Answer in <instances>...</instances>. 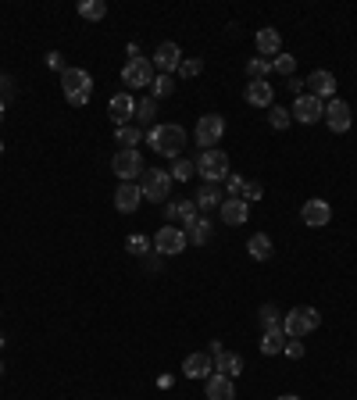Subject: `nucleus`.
<instances>
[{
  "mask_svg": "<svg viewBox=\"0 0 357 400\" xmlns=\"http://www.w3.org/2000/svg\"><path fill=\"white\" fill-rule=\"evenodd\" d=\"M147 143L161 157H178V150L186 147V133H183V126H178V122H161V126H150Z\"/></svg>",
  "mask_w": 357,
  "mask_h": 400,
  "instance_id": "1",
  "label": "nucleus"
},
{
  "mask_svg": "<svg viewBox=\"0 0 357 400\" xmlns=\"http://www.w3.org/2000/svg\"><path fill=\"white\" fill-rule=\"evenodd\" d=\"M61 86L72 107H86L90 93H93V75L86 68H61Z\"/></svg>",
  "mask_w": 357,
  "mask_h": 400,
  "instance_id": "2",
  "label": "nucleus"
},
{
  "mask_svg": "<svg viewBox=\"0 0 357 400\" xmlns=\"http://www.w3.org/2000/svg\"><path fill=\"white\" fill-rule=\"evenodd\" d=\"M322 325V315L315 311V308H293L286 318H282V332L289 336V339H301V336H308V332H315Z\"/></svg>",
  "mask_w": 357,
  "mask_h": 400,
  "instance_id": "3",
  "label": "nucleus"
},
{
  "mask_svg": "<svg viewBox=\"0 0 357 400\" xmlns=\"http://www.w3.org/2000/svg\"><path fill=\"white\" fill-rule=\"evenodd\" d=\"M197 176H204V183L229 179V154L225 150H204L200 161H197Z\"/></svg>",
  "mask_w": 357,
  "mask_h": 400,
  "instance_id": "4",
  "label": "nucleus"
},
{
  "mask_svg": "<svg viewBox=\"0 0 357 400\" xmlns=\"http://www.w3.org/2000/svg\"><path fill=\"white\" fill-rule=\"evenodd\" d=\"M111 168H114V176L122 179V183H133V179H140L143 171H147V164H143V154H140V150H118V154H114V161H111Z\"/></svg>",
  "mask_w": 357,
  "mask_h": 400,
  "instance_id": "5",
  "label": "nucleus"
},
{
  "mask_svg": "<svg viewBox=\"0 0 357 400\" xmlns=\"http://www.w3.org/2000/svg\"><path fill=\"white\" fill-rule=\"evenodd\" d=\"M293 119L301 122V126H315L318 119H325V100H318V97H311V93H301L293 100Z\"/></svg>",
  "mask_w": 357,
  "mask_h": 400,
  "instance_id": "6",
  "label": "nucleus"
},
{
  "mask_svg": "<svg viewBox=\"0 0 357 400\" xmlns=\"http://www.w3.org/2000/svg\"><path fill=\"white\" fill-rule=\"evenodd\" d=\"M186 233L183 229H175V225H164V229H157V236H154V250L157 254H164V257H175V254H183L186 250Z\"/></svg>",
  "mask_w": 357,
  "mask_h": 400,
  "instance_id": "7",
  "label": "nucleus"
},
{
  "mask_svg": "<svg viewBox=\"0 0 357 400\" xmlns=\"http://www.w3.org/2000/svg\"><path fill=\"white\" fill-rule=\"evenodd\" d=\"M222 133H225V119H222V114H200L193 140H197L204 150H214V143L222 140Z\"/></svg>",
  "mask_w": 357,
  "mask_h": 400,
  "instance_id": "8",
  "label": "nucleus"
},
{
  "mask_svg": "<svg viewBox=\"0 0 357 400\" xmlns=\"http://www.w3.org/2000/svg\"><path fill=\"white\" fill-rule=\"evenodd\" d=\"M140 190L150 200H168L171 176H168V171H161V168H150V171H143V176H140Z\"/></svg>",
  "mask_w": 357,
  "mask_h": 400,
  "instance_id": "9",
  "label": "nucleus"
},
{
  "mask_svg": "<svg viewBox=\"0 0 357 400\" xmlns=\"http://www.w3.org/2000/svg\"><path fill=\"white\" fill-rule=\"evenodd\" d=\"M122 83L126 86H154V61H147V57H133V61H126L122 68Z\"/></svg>",
  "mask_w": 357,
  "mask_h": 400,
  "instance_id": "10",
  "label": "nucleus"
},
{
  "mask_svg": "<svg viewBox=\"0 0 357 400\" xmlns=\"http://www.w3.org/2000/svg\"><path fill=\"white\" fill-rule=\"evenodd\" d=\"M211 361H214V372H222V375H229V379L243 372V358H240V354H229L218 339L211 343Z\"/></svg>",
  "mask_w": 357,
  "mask_h": 400,
  "instance_id": "11",
  "label": "nucleus"
},
{
  "mask_svg": "<svg viewBox=\"0 0 357 400\" xmlns=\"http://www.w3.org/2000/svg\"><path fill=\"white\" fill-rule=\"evenodd\" d=\"M150 61H154V68H161V75H171L183 65V50H178V43H161Z\"/></svg>",
  "mask_w": 357,
  "mask_h": 400,
  "instance_id": "12",
  "label": "nucleus"
},
{
  "mask_svg": "<svg viewBox=\"0 0 357 400\" xmlns=\"http://www.w3.org/2000/svg\"><path fill=\"white\" fill-rule=\"evenodd\" d=\"M301 218H304V225H311V229H325V225L332 222V207H329V200L315 197V200H308V204H304Z\"/></svg>",
  "mask_w": 357,
  "mask_h": 400,
  "instance_id": "13",
  "label": "nucleus"
},
{
  "mask_svg": "<svg viewBox=\"0 0 357 400\" xmlns=\"http://www.w3.org/2000/svg\"><path fill=\"white\" fill-rule=\"evenodd\" d=\"M325 122L332 133H346L350 129V104L346 100H325Z\"/></svg>",
  "mask_w": 357,
  "mask_h": 400,
  "instance_id": "14",
  "label": "nucleus"
},
{
  "mask_svg": "<svg viewBox=\"0 0 357 400\" xmlns=\"http://www.w3.org/2000/svg\"><path fill=\"white\" fill-rule=\"evenodd\" d=\"M140 204H143V190H140V183H122V186L114 190V207L122 211V214H133Z\"/></svg>",
  "mask_w": 357,
  "mask_h": 400,
  "instance_id": "15",
  "label": "nucleus"
},
{
  "mask_svg": "<svg viewBox=\"0 0 357 400\" xmlns=\"http://www.w3.org/2000/svg\"><path fill=\"white\" fill-rule=\"evenodd\" d=\"M304 86L311 90V97H318V100H332V93H336V75L325 72V68H315V72L308 75Z\"/></svg>",
  "mask_w": 357,
  "mask_h": 400,
  "instance_id": "16",
  "label": "nucleus"
},
{
  "mask_svg": "<svg viewBox=\"0 0 357 400\" xmlns=\"http://www.w3.org/2000/svg\"><path fill=\"white\" fill-rule=\"evenodd\" d=\"M107 114L114 119V126H129V119L136 114V100L129 93H114L111 104H107Z\"/></svg>",
  "mask_w": 357,
  "mask_h": 400,
  "instance_id": "17",
  "label": "nucleus"
},
{
  "mask_svg": "<svg viewBox=\"0 0 357 400\" xmlns=\"http://www.w3.org/2000/svg\"><path fill=\"white\" fill-rule=\"evenodd\" d=\"M247 218H250V204H247L243 197L222 200V222H225V225H243Z\"/></svg>",
  "mask_w": 357,
  "mask_h": 400,
  "instance_id": "18",
  "label": "nucleus"
},
{
  "mask_svg": "<svg viewBox=\"0 0 357 400\" xmlns=\"http://www.w3.org/2000/svg\"><path fill=\"white\" fill-rule=\"evenodd\" d=\"M211 372H214V361H211L207 351H197L183 361V375H190V379H207Z\"/></svg>",
  "mask_w": 357,
  "mask_h": 400,
  "instance_id": "19",
  "label": "nucleus"
},
{
  "mask_svg": "<svg viewBox=\"0 0 357 400\" xmlns=\"http://www.w3.org/2000/svg\"><path fill=\"white\" fill-rule=\"evenodd\" d=\"M207 400H236L232 379L222 375V372H211V375H207Z\"/></svg>",
  "mask_w": 357,
  "mask_h": 400,
  "instance_id": "20",
  "label": "nucleus"
},
{
  "mask_svg": "<svg viewBox=\"0 0 357 400\" xmlns=\"http://www.w3.org/2000/svg\"><path fill=\"white\" fill-rule=\"evenodd\" d=\"M247 104H254V107H272L275 104V90L268 86V79L247 83Z\"/></svg>",
  "mask_w": 357,
  "mask_h": 400,
  "instance_id": "21",
  "label": "nucleus"
},
{
  "mask_svg": "<svg viewBox=\"0 0 357 400\" xmlns=\"http://www.w3.org/2000/svg\"><path fill=\"white\" fill-rule=\"evenodd\" d=\"M254 43H258V50H261V57H268V54H279L282 50V36H279V29H258V36H254Z\"/></svg>",
  "mask_w": 357,
  "mask_h": 400,
  "instance_id": "22",
  "label": "nucleus"
},
{
  "mask_svg": "<svg viewBox=\"0 0 357 400\" xmlns=\"http://www.w3.org/2000/svg\"><path fill=\"white\" fill-rule=\"evenodd\" d=\"M247 254H250L254 261H268V257L275 254V247H272V240H268L265 233H254V236L247 240Z\"/></svg>",
  "mask_w": 357,
  "mask_h": 400,
  "instance_id": "23",
  "label": "nucleus"
},
{
  "mask_svg": "<svg viewBox=\"0 0 357 400\" xmlns=\"http://www.w3.org/2000/svg\"><path fill=\"white\" fill-rule=\"evenodd\" d=\"M286 339H289V336H286L282 329L265 332V336H261V354H268V358H272V354H282V351H286Z\"/></svg>",
  "mask_w": 357,
  "mask_h": 400,
  "instance_id": "24",
  "label": "nucleus"
},
{
  "mask_svg": "<svg viewBox=\"0 0 357 400\" xmlns=\"http://www.w3.org/2000/svg\"><path fill=\"white\" fill-rule=\"evenodd\" d=\"M168 214L175 218L178 214V222H183L186 229L197 222V200H178V204H168Z\"/></svg>",
  "mask_w": 357,
  "mask_h": 400,
  "instance_id": "25",
  "label": "nucleus"
},
{
  "mask_svg": "<svg viewBox=\"0 0 357 400\" xmlns=\"http://www.w3.org/2000/svg\"><path fill=\"white\" fill-rule=\"evenodd\" d=\"M193 200H197V207H204V211L222 207V193H218V186H214V183H204V186H200V193H197Z\"/></svg>",
  "mask_w": 357,
  "mask_h": 400,
  "instance_id": "26",
  "label": "nucleus"
},
{
  "mask_svg": "<svg viewBox=\"0 0 357 400\" xmlns=\"http://www.w3.org/2000/svg\"><path fill=\"white\" fill-rule=\"evenodd\" d=\"M168 176H171V183H186L190 176H197V164L186 161V157H175V164L168 168Z\"/></svg>",
  "mask_w": 357,
  "mask_h": 400,
  "instance_id": "27",
  "label": "nucleus"
},
{
  "mask_svg": "<svg viewBox=\"0 0 357 400\" xmlns=\"http://www.w3.org/2000/svg\"><path fill=\"white\" fill-rule=\"evenodd\" d=\"M114 140L122 143V150H136V143L143 140V133H140L136 126H118V129H114Z\"/></svg>",
  "mask_w": 357,
  "mask_h": 400,
  "instance_id": "28",
  "label": "nucleus"
},
{
  "mask_svg": "<svg viewBox=\"0 0 357 400\" xmlns=\"http://www.w3.org/2000/svg\"><path fill=\"white\" fill-rule=\"evenodd\" d=\"M186 240H190V243H197V247H204V243L211 240V222H207V218H197V222L190 225Z\"/></svg>",
  "mask_w": 357,
  "mask_h": 400,
  "instance_id": "29",
  "label": "nucleus"
},
{
  "mask_svg": "<svg viewBox=\"0 0 357 400\" xmlns=\"http://www.w3.org/2000/svg\"><path fill=\"white\" fill-rule=\"evenodd\" d=\"M79 15H83L86 22H100V18L107 15V4H104V0H83V4H79Z\"/></svg>",
  "mask_w": 357,
  "mask_h": 400,
  "instance_id": "30",
  "label": "nucleus"
},
{
  "mask_svg": "<svg viewBox=\"0 0 357 400\" xmlns=\"http://www.w3.org/2000/svg\"><path fill=\"white\" fill-rule=\"evenodd\" d=\"M154 114H157V104H154V97H143V100H136V114H133V119H136L140 126H150V122H154Z\"/></svg>",
  "mask_w": 357,
  "mask_h": 400,
  "instance_id": "31",
  "label": "nucleus"
},
{
  "mask_svg": "<svg viewBox=\"0 0 357 400\" xmlns=\"http://www.w3.org/2000/svg\"><path fill=\"white\" fill-rule=\"evenodd\" d=\"M289 122H293V114H289L286 107H279V104H272V107H268V126H272V129H279V133H282V129H289Z\"/></svg>",
  "mask_w": 357,
  "mask_h": 400,
  "instance_id": "32",
  "label": "nucleus"
},
{
  "mask_svg": "<svg viewBox=\"0 0 357 400\" xmlns=\"http://www.w3.org/2000/svg\"><path fill=\"white\" fill-rule=\"evenodd\" d=\"M272 72H279V75L293 79V72H296V57H293V54H275V61H272Z\"/></svg>",
  "mask_w": 357,
  "mask_h": 400,
  "instance_id": "33",
  "label": "nucleus"
},
{
  "mask_svg": "<svg viewBox=\"0 0 357 400\" xmlns=\"http://www.w3.org/2000/svg\"><path fill=\"white\" fill-rule=\"evenodd\" d=\"M261 325H265V332L282 329V315H279V308H275V304H265V308H261Z\"/></svg>",
  "mask_w": 357,
  "mask_h": 400,
  "instance_id": "34",
  "label": "nucleus"
},
{
  "mask_svg": "<svg viewBox=\"0 0 357 400\" xmlns=\"http://www.w3.org/2000/svg\"><path fill=\"white\" fill-rule=\"evenodd\" d=\"M268 72H272V61H265V57H254V61L247 65L250 83H254V79H268Z\"/></svg>",
  "mask_w": 357,
  "mask_h": 400,
  "instance_id": "35",
  "label": "nucleus"
},
{
  "mask_svg": "<svg viewBox=\"0 0 357 400\" xmlns=\"http://www.w3.org/2000/svg\"><path fill=\"white\" fill-rule=\"evenodd\" d=\"M204 72V61H197V57H183V65H178V75L183 79H197Z\"/></svg>",
  "mask_w": 357,
  "mask_h": 400,
  "instance_id": "36",
  "label": "nucleus"
},
{
  "mask_svg": "<svg viewBox=\"0 0 357 400\" xmlns=\"http://www.w3.org/2000/svg\"><path fill=\"white\" fill-rule=\"evenodd\" d=\"M150 90H154V97H171L175 93V79L171 75H157Z\"/></svg>",
  "mask_w": 357,
  "mask_h": 400,
  "instance_id": "37",
  "label": "nucleus"
},
{
  "mask_svg": "<svg viewBox=\"0 0 357 400\" xmlns=\"http://www.w3.org/2000/svg\"><path fill=\"white\" fill-rule=\"evenodd\" d=\"M126 250L136 254V257H143V254H150V240H147V236H129V240H126Z\"/></svg>",
  "mask_w": 357,
  "mask_h": 400,
  "instance_id": "38",
  "label": "nucleus"
},
{
  "mask_svg": "<svg viewBox=\"0 0 357 400\" xmlns=\"http://www.w3.org/2000/svg\"><path fill=\"white\" fill-rule=\"evenodd\" d=\"M261 193H265L261 183H247V186H243V200H247V204H250V200H261Z\"/></svg>",
  "mask_w": 357,
  "mask_h": 400,
  "instance_id": "39",
  "label": "nucleus"
},
{
  "mask_svg": "<svg viewBox=\"0 0 357 400\" xmlns=\"http://www.w3.org/2000/svg\"><path fill=\"white\" fill-rule=\"evenodd\" d=\"M282 354H286V358H293V361H296V358H304V343L286 339V351H282Z\"/></svg>",
  "mask_w": 357,
  "mask_h": 400,
  "instance_id": "40",
  "label": "nucleus"
},
{
  "mask_svg": "<svg viewBox=\"0 0 357 400\" xmlns=\"http://www.w3.org/2000/svg\"><path fill=\"white\" fill-rule=\"evenodd\" d=\"M225 183H229V193H232V197H243V186H247V183H243L240 176H232V171H229Z\"/></svg>",
  "mask_w": 357,
  "mask_h": 400,
  "instance_id": "41",
  "label": "nucleus"
},
{
  "mask_svg": "<svg viewBox=\"0 0 357 400\" xmlns=\"http://www.w3.org/2000/svg\"><path fill=\"white\" fill-rule=\"evenodd\" d=\"M47 65H50V68H61V54L50 50V54H47Z\"/></svg>",
  "mask_w": 357,
  "mask_h": 400,
  "instance_id": "42",
  "label": "nucleus"
},
{
  "mask_svg": "<svg viewBox=\"0 0 357 400\" xmlns=\"http://www.w3.org/2000/svg\"><path fill=\"white\" fill-rule=\"evenodd\" d=\"M4 111H8V107H4V97H0V122H4Z\"/></svg>",
  "mask_w": 357,
  "mask_h": 400,
  "instance_id": "43",
  "label": "nucleus"
},
{
  "mask_svg": "<svg viewBox=\"0 0 357 400\" xmlns=\"http://www.w3.org/2000/svg\"><path fill=\"white\" fill-rule=\"evenodd\" d=\"M275 400H301V396H293V393H286V396H275Z\"/></svg>",
  "mask_w": 357,
  "mask_h": 400,
  "instance_id": "44",
  "label": "nucleus"
},
{
  "mask_svg": "<svg viewBox=\"0 0 357 400\" xmlns=\"http://www.w3.org/2000/svg\"><path fill=\"white\" fill-rule=\"evenodd\" d=\"M4 347H8V339H4V336H0V351H4Z\"/></svg>",
  "mask_w": 357,
  "mask_h": 400,
  "instance_id": "45",
  "label": "nucleus"
},
{
  "mask_svg": "<svg viewBox=\"0 0 357 400\" xmlns=\"http://www.w3.org/2000/svg\"><path fill=\"white\" fill-rule=\"evenodd\" d=\"M0 375H4V361H0Z\"/></svg>",
  "mask_w": 357,
  "mask_h": 400,
  "instance_id": "46",
  "label": "nucleus"
},
{
  "mask_svg": "<svg viewBox=\"0 0 357 400\" xmlns=\"http://www.w3.org/2000/svg\"><path fill=\"white\" fill-rule=\"evenodd\" d=\"M0 150H4V147H0Z\"/></svg>",
  "mask_w": 357,
  "mask_h": 400,
  "instance_id": "47",
  "label": "nucleus"
}]
</instances>
